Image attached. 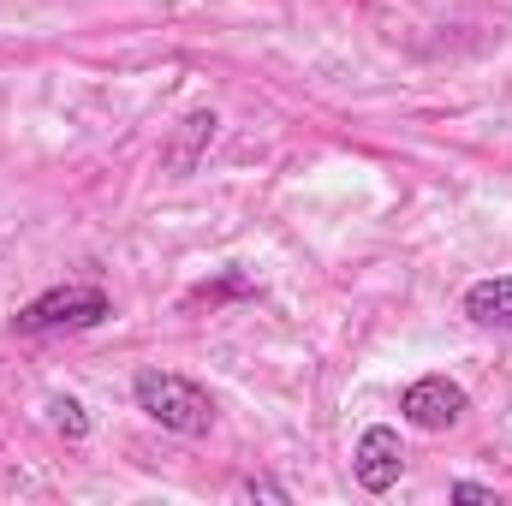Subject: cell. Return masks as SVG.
Listing matches in <instances>:
<instances>
[{"instance_id": "cell-1", "label": "cell", "mask_w": 512, "mask_h": 506, "mask_svg": "<svg viewBox=\"0 0 512 506\" xmlns=\"http://www.w3.org/2000/svg\"><path fill=\"white\" fill-rule=\"evenodd\" d=\"M131 399L149 423L173 429V435H209L215 429V399L197 387V381L173 376V370H137L131 381Z\"/></svg>"}, {"instance_id": "cell-2", "label": "cell", "mask_w": 512, "mask_h": 506, "mask_svg": "<svg viewBox=\"0 0 512 506\" xmlns=\"http://www.w3.org/2000/svg\"><path fill=\"white\" fill-rule=\"evenodd\" d=\"M108 316H114V298H108L102 286H54V292L30 298V304L12 316V328H18V334H78V328L108 322Z\"/></svg>"}, {"instance_id": "cell-5", "label": "cell", "mask_w": 512, "mask_h": 506, "mask_svg": "<svg viewBox=\"0 0 512 506\" xmlns=\"http://www.w3.org/2000/svg\"><path fill=\"white\" fill-rule=\"evenodd\" d=\"M465 316H471L477 328H501V334H512V274H495V280L465 286Z\"/></svg>"}, {"instance_id": "cell-6", "label": "cell", "mask_w": 512, "mask_h": 506, "mask_svg": "<svg viewBox=\"0 0 512 506\" xmlns=\"http://www.w3.org/2000/svg\"><path fill=\"white\" fill-rule=\"evenodd\" d=\"M221 298H256V280L251 274H221V280H203L197 292H191V304H221Z\"/></svg>"}, {"instance_id": "cell-9", "label": "cell", "mask_w": 512, "mask_h": 506, "mask_svg": "<svg viewBox=\"0 0 512 506\" xmlns=\"http://www.w3.org/2000/svg\"><path fill=\"white\" fill-rule=\"evenodd\" d=\"M447 495H453V501H495V489H489V483H453Z\"/></svg>"}, {"instance_id": "cell-4", "label": "cell", "mask_w": 512, "mask_h": 506, "mask_svg": "<svg viewBox=\"0 0 512 506\" xmlns=\"http://www.w3.org/2000/svg\"><path fill=\"white\" fill-rule=\"evenodd\" d=\"M399 471H405V441H399V429L370 423V429L358 435V447H352V477H358V489H364V495H387V489L399 483Z\"/></svg>"}, {"instance_id": "cell-10", "label": "cell", "mask_w": 512, "mask_h": 506, "mask_svg": "<svg viewBox=\"0 0 512 506\" xmlns=\"http://www.w3.org/2000/svg\"><path fill=\"white\" fill-rule=\"evenodd\" d=\"M245 495H251V501H292V495H286V489H280V483H245Z\"/></svg>"}, {"instance_id": "cell-8", "label": "cell", "mask_w": 512, "mask_h": 506, "mask_svg": "<svg viewBox=\"0 0 512 506\" xmlns=\"http://www.w3.org/2000/svg\"><path fill=\"white\" fill-rule=\"evenodd\" d=\"M215 126H221V120H215V114H191V120H185V149H179V155H173V167H179V173H185V167H191V161H197V149H203V143H209V137H215Z\"/></svg>"}, {"instance_id": "cell-3", "label": "cell", "mask_w": 512, "mask_h": 506, "mask_svg": "<svg viewBox=\"0 0 512 506\" xmlns=\"http://www.w3.org/2000/svg\"><path fill=\"white\" fill-rule=\"evenodd\" d=\"M465 387L453 376H417L405 393H399V417L411 423V429H429V435H441V429H453L459 417H465Z\"/></svg>"}, {"instance_id": "cell-7", "label": "cell", "mask_w": 512, "mask_h": 506, "mask_svg": "<svg viewBox=\"0 0 512 506\" xmlns=\"http://www.w3.org/2000/svg\"><path fill=\"white\" fill-rule=\"evenodd\" d=\"M48 423H54V435H66V441H84V435H90V411H84L78 399H48Z\"/></svg>"}]
</instances>
